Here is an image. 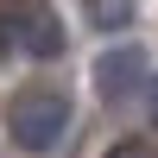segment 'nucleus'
Masks as SVG:
<instances>
[{"label": "nucleus", "instance_id": "4", "mask_svg": "<svg viewBox=\"0 0 158 158\" xmlns=\"http://www.w3.org/2000/svg\"><path fill=\"white\" fill-rule=\"evenodd\" d=\"M95 19L101 25H127L133 19V0H95Z\"/></svg>", "mask_w": 158, "mask_h": 158}, {"label": "nucleus", "instance_id": "3", "mask_svg": "<svg viewBox=\"0 0 158 158\" xmlns=\"http://www.w3.org/2000/svg\"><path fill=\"white\" fill-rule=\"evenodd\" d=\"M139 82H146V57H139L133 44H114V51H101V63H95V89H101L108 101H127Z\"/></svg>", "mask_w": 158, "mask_h": 158}, {"label": "nucleus", "instance_id": "6", "mask_svg": "<svg viewBox=\"0 0 158 158\" xmlns=\"http://www.w3.org/2000/svg\"><path fill=\"white\" fill-rule=\"evenodd\" d=\"M152 120H158V76H152Z\"/></svg>", "mask_w": 158, "mask_h": 158}, {"label": "nucleus", "instance_id": "1", "mask_svg": "<svg viewBox=\"0 0 158 158\" xmlns=\"http://www.w3.org/2000/svg\"><path fill=\"white\" fill-rule=\"evenodd\" d=\"M6 133L19 152H51L63 133H70V95L51 82H32L6 101Z\"/></svg>", "mask_w": 158, "mask_h": 158}, {"label": "nucleus", "instance_id": "5", "mask_svg": "<svg viewBox=\"0 0 158 158\" xmlns=\"http://www.w3.org/2000/svg\"><path fill=\"white\" fill-rule=\"evenodd\" d=\"M108 158H152V152H146V146H133V139H127V146H114Z\"/></svg>", "mask_w": 158, "mask_h": 158}, {"label": "nucleus", "instance_id": "2", "mask_svg": "<svg viewBox=\"0 0 158 158\" xmlns=\"http://www.w3.org/2000/svg\"><path fill=\"white\" fill-rule=\"evenodd\" d=\"M25 51V57H63V19L38 0H6L0 6V57Z\"/></svg>", "mask_w": 158, "mask_h": 158}]
</instances>
